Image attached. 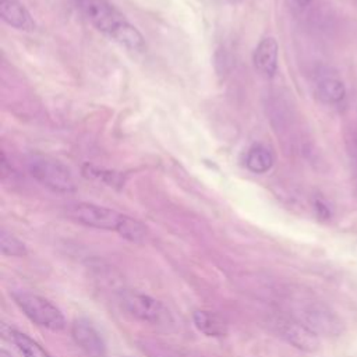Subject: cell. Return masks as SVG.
<instances>
[{"mask_svg": "<svg viewBox=\"0 0 357 357\" xmlns=\"http://www.w3.org/2000/svg\"><path fill=\"white\" fill-rule=\"evenodd\" d=\"M67 216L79 225L113 231L120 230L126 218L124 213H120L114 209L88 202L70 205L67 208Z\"/></svg>", "mask_w": 357, "mask_h": 357, "instance_id": "obj_6", "label": "cell"}, {"mask_svg": "<svg viewBox=\"0 0 357 357\" xmlns=\"http://www.w3.org/2000/svg\"><path fill=\"white\" fill-rule=\"evenodd\" d=\"M273 155L271 149L262 144H255L252 145L245 155V166L250 172L262 174L271 170L273 166Z\"/></svg>", "mask_w": 357, "mask_h": 357, "instance_id": "obj_14", "label": "cell"}, {"mask_svg": "<svg viewBox=\"0 0 357 357\" xmlns=\"http://www.w3.org/2000/svg\"><path fill=\"white\" fill-rule=\"evenodd\" d=\"M3 335L17 347L22 357H52L38 342L24 332L3 325Z\"/></svg>", "mask_w": 357, "mask_h": 357, "instance_id": "obj_12", "label": "cell"}, {"mask_svg": "<svg viewBox=\"0 0 357 357\" xmlns=\"http://www.w3.org/2000/svg\"><path fill=\"white\" fill-rule=\"evenodd\" d=\"M120 304L127 314L138 321L158 326H167L173 322V317L167 307L148 294L139 291H124L120 296Z\"/></svg>", "mask_w": 357, "mask_h": 357, "instance_id": "obj_5", "label": "cell"}, {"mask_svg": "<svg viewBox=\"0 0 357 357\" xmlns=\"http://www.w3.org/2000/svg\"><path fill=\"white\" fill-rule=\"evenodd\" d=\"M0 357H11V356H10V353H8L7 350L1 349V350H0Z\"/></svg>", "mask_w": 357, "mask_h": 357, "instance_id": "obj_19", "label": "cell"}, {"mask_svg": "<svg viewBox=\"0 0 357 357\" xmlns=\"http://www.w3.org/2000/svg\"><path fill=\"white\" fill-rule=\"evenodd\" d=\"M296 1H297L300 6H303V7H304V6L310 4V1H311V0H296Z\"/></svg>", "mask_w": 357, "mask_h": 357, "instance_id": "obj_20", "label": "cell"}, {"mask_svg": "<svg viewBox=\"0 0 357 357\" xmlns=\"http://www.w3.org/2000/svg\"><path fill=\"white\" fill-rule=\"evenodd\" d=\"M121 237H124L126 240L131 241V243H142L145 240V236H146V229L145 226L138 222L137 219L131 218V216H127L124 218V222L120 227V230L117 231Z\"/></svg>", "mask_w": 357, "mask_h": 357, "instance_id": "obj_15", "label": "cell"}, {"mask_svg": "<svg viewBox=\"0 0 357 357\" xmlns=\"http://www.w3.org/2000/svg\"><path fill=\"white\" fill-rule=\"evenodd\" d=\"M227 1H233L234 3V1H238V0H227Z\"/></svg>", "mask_w": 357, "mask_h": 357, "instance_id": "obj_21", "label": "cell"}, {"mask_svg": "<svg viewBox=\"0 0 357 357\" xmlns=\"http://www.w3.org/2000/svg\"><path fill=\"white\" fill-rule=\"evenodd\" d=\"M273 325L279 336L293 347L312 353L319 347V336L291 315H279Z\"/></svg>", "mask_w": 357, "mask_h": 357, "instance_id": "obj_7", "label": "cell"}, {"mask_svg": "<svg viewBox=\"0 0 357 357\" xmlns=\"http://www.w3.org/2000/svg\"><path fill=\"white\" fill-rule=\"evenodd\" d=\"M192 322L195 328L206 336L220 337V336H225L227 332L226 322L219 315L209 311H201V310L194 311Z\"/></svg>", "mask_w": 357, "mask_h": 357, "instance_id": "obj_13", "label": "cell"}, {"mask_svg": "<svg viewBox=\"0 0 357 357\" xmlns=\"http://www.w3.org/2000/svg\"><path fill=\"white\" fill-rule=\"evenodd\" d=\"M252 61L255 68L265 77H273L278 71V61H279V46L275 38H264L257 45Z\"/></svg>", "mask_w": 357, "mask_h": 357, "instance_id": "obj_9", "label": "cell"}, {"mask_svg": "<svg viewBox=\"0 0 357 357\" xmlns=\"http://www.w3.org/2000/svg\"><path fill=\"white\" fill-rule=\"evenodd\" d=\"M28 170L36 181L53 191L73 192L75 190L71 170L54 158L33 153L28 158Z\"/></svg>", "mask_w": 357, "mask_h": 357, "instance_id": "obj_4", "label": "cell"}, {"mask_svg": "<svg viewBox=\"0 0 357 357\" xmlns=\"http://www.w3.org/2000/svg\"><path fill=\"white\" fill-rule=\"evenodd\" d=\"M315 93L321 102L337 105L346 98V86L333 75H322L315 82Z\"/></svg>", "mask_w": 357, "mask_h": 357, "instance_id": "obj_11", "label": "cell"}, {"mask_svg": "<svg viewBox=\"0 0 357 357\" xmlns=\"http://www.w3.org/2000/svg\"><path fill=\"white\" fill-rule=\"evenodd\" d=\"M290 315L308 326L318 336H339L343 332L342 319L324 303L311 298H293Z\"/></svg>", "mask_w": 357, "mask_h": 357, "instance_id": "obj_2", "label": "cell"}, {"mask_svg": "<svg viewBox=\"0 0 357 357\" xmlns=\"http://www.w3.org/2000/svg\"><path fill=\"white\" fill-rule=\"evenodd\" d=\"M11 297L33 324L50 331H61L66 326L63 312L47 298L25 290L13 291Z\"/></svg>", "mask_w": 357, "mask_h": 357, "instance_id": "obj_3", "label": "cell"}, {"mask_svg": "<svg viewBox=\"0 0 357 357\" xmlns=\"http://www.w3.org/2000/svg\"><path fill=\"white\" fill-rule=\"evenodd\" d=\"M314 211L317 213V216L322 220H328L331 218V209L328 206V204L322 199V198H315L314 199Z\"/></svg>", "mask_w": 357, "mask_h": 357, "instance_id": "obj_18", "label": "cell"}, {"mask_svg": "<svg viewBox=\"0 0 357 357\" xmlns=\"http://www.w3.org/2000/svg\"><path fill=\"white\" fill-rule=\"evenodd\" d=\"M84 174L88 177L100 180L109 185H121L123 184V178L117 173L106 172V170H102V169H98V167H93L89 165L84 166Z\"/></svg>", "mask_w": 357, "mask_h": 357, "instance_id": "obj_17", "label": "cell"}, {"mask_svg": "<svg viewBox=\"0 0 357 357\" xmlns=\"http://www.w3.org/2000/svg\"><path fill=\"white\" fill-rule=\"evenodd\" d=\"M75 6L98 31L114 42L134 52L145 50L141 32L109 0H75Z\"/></svg>", "mask_w": 357, "mask_h": 357, "instance_id": "obj_1", "label": "cell"}, {"mask_svg": "<svg viewBox=\"0 0 357 357\" xmlns=\"http://www.w3.org/2000/svg\"><path fill=\"white\" fill-rule=\"evenodd\" d=\"M0 247H1L3 255H8V257L26 255L25 244L21 240H18L14 234L8 233L6 229H1V233H0Z\"/></svg>", "mask_w": 357, "mask_h": 357, "instance_id": "obj_16", "label": "cell"}, {"mask_svg": "<svg viewBox=\"0 0 357 357\" xmlns=\"http://www.w3.org/2000/svg\"><path fill=\"white\" fill-rule=\"evenodd\" d=\"M0 17L7 25L17 29L32 31L35 28L33 18L18 0H0Z\"/></svg>", "mask_w": 357, "mask_h": 357, "instance_id": "obj_10", "label": "cell"}, {"mask_svg": "<svg viewBox=\"0 0 357 357\" xmlns=\"http://www.w3.org/2000/svg\"><path fill=\"white\" fill-rule=\"evenodd\" d=\"M71 336L86 357H106V342L99 329L88 318H75L71 324Z\"/></svg>", "mask_w": 357, "mask_h": 357, "instance_id": "obj_8", "label": "cell"}]
</instances>
